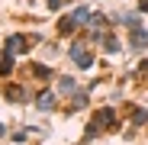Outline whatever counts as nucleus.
Listing matches in <instances>:
<instances>
[{"instance_id": "nucleus-1", "label": "nucleus", "mask_w": 148, "mask_h": 145, "mask_svg": "<svg viewBox=\"0 0 148 145\" xmlns=\"http://www.w3.org/2000/svg\"><path fill=\"white\" fill-rule=\"evenodd\" d=\"M68 58L77 65V68H84V71H90V68H93V52H87V39L71 42V45H68Z\"/></svg>"}, {"instance_id": "nucleus-2", "label": "nucleus", "mask_w": 148, "mask_h": 145, "mask_svg": "<svg viewBox=\"0 0 148 145\" xmlns=\"http://www.w3.org/2000/svg\"><path fill=\"white\" fill-rule=\"evenodd\" d=\"M29 48H32V42L26 39V36H10L7 39V48H3V55H23V52H29Z\"/></svg>"}, {"instance_id": "nucleus-3", "label": "nucleus", "mask_w": 148, "mask_h": 145, "mask_svg": "<svg viewBox=\"0 0 148 145\" xmlns=\"http://www.w3.org/2000/svg\"><path fill=\"white\" fill-rule=\"evenodd\" d=\"M93 126L100 129V132H103V129H113V126H116V113H113V107L97 110V113H93Z\"/></svg>"}, {"instance_id": "nucleus-4", "label": "nucleus", "mask_w": 148, "mask_h": 145, "mask_svg": "<svg viewBox=\"0 0 148 145\" xmlns=\"http://www.w3.org/2000/svg\"><path fill=\"white\" fill-rule=\"evenodd\" d=\"M36 110L52 113V110H55V90H39V97H36Z\"/></svg>"}, {"instance_id": "nucleus-5", "label": "nucleus", "mask_w": 148, "mask_h": 145, "mask_svg": "<svg viewBox=\"0 0 148 145\" xmlns=\"http://www.w3.org/2000/svg\"><path fill=\"white\" fill-rule=\"evenodd\" d=\"M3 97H7V100H13V103H26V100H29V97H26V90H23L19 84H10V87L3 90Z\"/></svg>"}, {"instance_id": "nucleus-6", "label": "nucleus", "mask_w": 148, "mask_h": 145, "mask_svg": "<svg viewBox=\"0 0 148 145\" xmlns=\"http://www.w3.org/2000/svg\"><path fill=\"white\" fill-rule=\"evenodd\" d=\"M58 90H61L64 97H74V93H77V81L68 78V74H61V78H58Z\"/></svg>"}, {"instance_id": "nucleus-7", "label": "nucleus", "mask_w": 148, "mask_h": 145, "mask_svg": "<svg viewBox=\"0 0 148 145\" xmlns=\"http://www.w3.org/2000/svg\"><path fill=\"white\" fill-rule=\"evenodd\" d=\"M129 42H132V48H145V45H148V32H145V26H142V29H132V39H129Z\"/></svg>"}, {"instance_id": "nucleus-8", "label": "nucleus", "mask_w": 148, "mask_h": 145, "mask_svg": "<svg viewBox=\"0 0 148 145\" xmlns=\"http://www.w3.org/2000/svg\"><path fill=\"white\" fill-rule=\"evenodd\" d=\"M77 26H81V23H77V19H74V16H71V13H68V16H64V19H61V23H58V29H61V32H64V36H68V32H74V29H77Z\"/></svg>"}, {"instance_id": "nucleus-9", "label": "nucleus", "mask_w": 148, "mask_h": 145, "mask_svg": "<svg viewBox=\"0 0 148 145\" xmlns=\"http://www.w3.org/2000/svg\"><path fill=\"white\" fill-rule=\"evenodd\" d=\"M103 52H106V55H116V52H119V39H116V36H106V39H103Z\"/></svg>"}, {"instance_id": "nucleus-10", "label": "nucleus", "mask_w": 148, "mask_h": 145, "mask_svg": "<svg viewBox=\"0 0 148 145\" xmlns=\"http://www.w3.org/2000/svg\"><path fill=\"white\" fill-rule=\"evenodd\" d=\"M32 74L39 81H48V78H52V68H48V65H32Z\"/></svg>"}, {"instance_id": "nucleus-11", "label": "nucleus", "mask_w": 148, "mask_h": 145, "mask_svg": "<svg viewBox=\"0 0 148 145\" xmlns=\"http://www.w3.org/2000/svg\"><path fill=\"white\" fill-rule=\"evenodd\" d=\"M13 65H16V58H13V55H3V58H0V74H10Z\"/></svg>"}, {"instance_id": "nucleus-12", "label": "nucleus", "mask_w": 148, "mask_h": 145, "mask_svg": "<svg viewBox=\"0 0 148 145\" xmlns=\"http://www.w3.org/2000/svg\"><path fill=\"white\" fill-rule=\"evenodd\" d=\"M132 123L135 126H145L148 123V110H132Z\"/></svg>"}, {"instance_id": "nucleus-13", "label": "nucleus", "mask_w": 148, "mask_h": 145, "mask_svg": "<svg viewBox=\"0 0 148 145\" xmlns=\"http://www.w3.org/2000/svg\"><path fill=\"white\" fill-rule=\"evenodd\" d=\"M87 103V90H77V93H74V107H84Z\"/></svg>"}, {"instance_id": "nucleus-14", "label": "nucleus", "mask_w": 148, "mask_h": 145, "mask_svg": "<svg viewBox=\"0 0 148 145\" xmlns=\"http://www.w3.org/2000/svg\"><path fill=\"white\" fill-rule=\"evenodd\" d=\"M61 3H64V0H48V10H52V13H58V10H61Z\"/></svg>"}, {"instance_id": "nucleus-15", "label": "nucleus", "mask_w": 148, "mask_h": 145, "mask_svg": "<svg viewBox=\"0 0 148 145\" xmlns=\"http://www.w3.org/2000/svg\"><path fill=\"white\" fill-rule=\"evenodd\" d=\"M138 10H142V13H148V0H142V7H138Z\"/></svg>"}, {"instance_id": "nucleus-16", "label": "nucleus", "mask_w": 148, "mask_h": 145, "mask_svg": "<svg viewBox=\"0 0 148 145\" xmlns=\"http://www.w3.org/2000/svg\"><path fill=\"white\" fill-rule=\"evenodd\" d=\"M0 135H3V123H0Z\"/></svg>"}]
</instances>
